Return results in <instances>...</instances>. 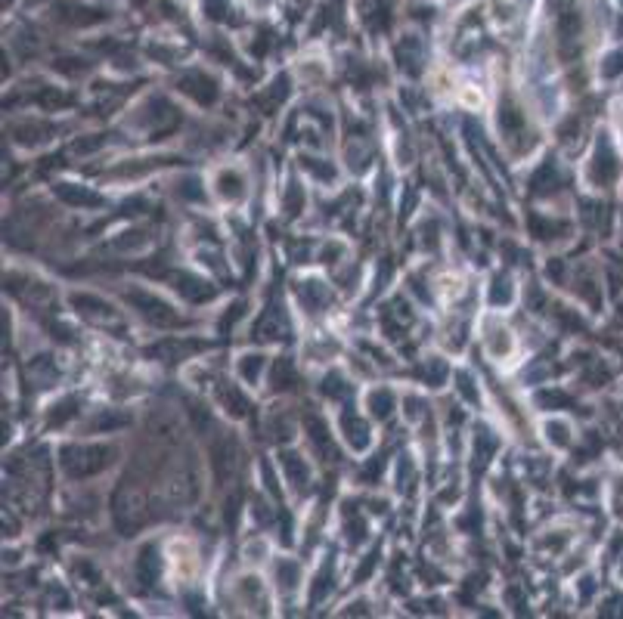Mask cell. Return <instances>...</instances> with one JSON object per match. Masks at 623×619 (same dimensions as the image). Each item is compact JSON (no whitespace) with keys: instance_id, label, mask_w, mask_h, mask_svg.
Returning <instances> with one entry per match:
<instances>
[{"instance_id":"1","label":"cell","mask_w":623,"mask_h":619,"mask_svg":"<svg viewBox=\"0 0 623 619\" xmlns=\"http://www.w3.org/2000/svg\"><path fill=\"white\" fill-rule=\"evenodd\" d=\"M112 462L109 446H65L62 449V468L72 477H90V474L103 471Z\"/></svg>"},{"instance_id":"2","label":"cell","mask_w":623,"mask_h":619,"mask_svg":"<svg viewBox=\"0 0 623 619\" xmlns=\"http://www.w3.org/2000/svg\"><path fill=\"white\" fill-rule=\"evenodd\" d=\"M124 297H127V303H134L136 313H140L146 323L158 325V329H171V325L183 323L174 310H171L168 303H164L162 297H156V294H146V291H127Z\"/></svg>"},{"instance_id":"3","label":"cell","mask_w":623,"mask_h":619,"mask_svg":"<svg viewBox=\"0 0 623 619\" xmlns=\"http://www.w3.org/2000/svg\"><path fill=\"white\" fill-rule=\"evenodd\" d=\"M143 124H146L149 134H164V130H171L177 124V109L168 103V99L152 97L143 109Z\"/></svg>"},{"instance_id":"4","label":"cell","mask_w":623,"mask_h":619,"mask_svg":"<svg viewBox=\"0 0 623 619\" xmlns=\"http://www.w3.org/2000/svg\"><path fill=\"white\" fill-rule=\"evenodd\" d=\"M72 303L78 307L81 316L90 319V323H97V325H115V329H118L115 310H112L106 301H99V297H93V294H75Z\"/></svg>"},{"instance_id":"5","label":"cell","mask_w":623,"mask_h":619,"mask_svg":"<svg viewBox=\"0 0 623 619\" xmlns=\"http://www.w3.org/2000/svg\"><path fill=\"white\" fill-rule=\"evenodd\" d=\"M180 90L189 93V97H193L195 103H201V105H211L217 99V84L208 75H201V71H193V75L183 77Z\"/></svg>"},{"instance_id":"6","label":"cell","mask_w":623,"mask_h":619,"mask_svg":"<svg viewBox=\"0 0 623 619\" xmlns=\"http://www.w3.org/2000/svg\"><path fill=\"white\" fill-rule=\"evenodd\" d=\"M211 458H215V474L217 480H227L230 474H233L236 468V446L233 440H215V446H211Z\"/></svg>"},{"instance_id":"7","label":"cell","mask_w":623,"mask_h":619,"mask_svg":"<svg viewBox=\"0 0 623 619\" xmlns=\"http://www.w3.org/2000/svg\"><path fill=\"white\" fill-rule=\"evenodd\" d=\"M174 288L180 291L183 297H189V301H205V297L215 294V288H211L205 279L193 276V273H174Z\"/></svg>"},{"instance_id":"8","label":"cell","mask_w":623,"mask_h":619,"mask_svg":"<svg viewBox=\"0 0 623 619\" xmlns=\"http://www.w3.org/2000/svg\"><path fill=\"white\" fill-rule=\"evenodd\" d=\"M56 195L62 201H69V205H78V207L103 205V199H99L97 192H90V189H84V186H75V183H56Z\"/></svg>"},{"instance_id":"9","label":"cell","mask_w":623,"mask_h":619,"mask_svg":"<svg viewBox=\"0 0 623 619\" xmlns=\"http://www.w3.org/2000/svg\"><path fill=\"white\" fill-rule=\"evenodd\" d=\"M341 431H344V437H347V443H351L357 452H363L366 446H369V427H366L363 418H357L354 412L341 415Z\"/></svg>"},{"instance_id":"10","label":"cell","mask_w":623,"mask_h":619,"mask_svg":"<svg viewBox=\"0 0 623 619\" xmlns=\"http://www.w3.org/2000/svg\"><path fill=\"white\" fill-rule=\"evenodd\" d=\"M136 579H140V585L149 588L152 582L158 579V551L156 545H146L143 551H140V557H136Z\"/></svg>"},{"instance_id":"11","label":"cell","mask_w":623,"mask_h":619,"mask_svg":"<svg viewBox=\"0 0 623 619\" xmlns=\"http://www.w3.org/2000/svg\"><path fill=\"white\" fill-rule=\"evenodd\" d=\"M280 462H282V468H286V474H289V483H295V490H307V483H310V471H307L304 458L295 455V452H282Z\"/></svg>"},{"instance_id":"12","label":"cell","mask_w":623,"mask_h":619,"mask_svg":"<svg viewBox=\"0 0 623 619\" xmlns=\"http://www.w3.org/2000/svg\"><path fill=\"white\" fill-rule=\"evenodd\" d=\"M614 158H611V152H608V142H598V149H596V155H592V180L596 183H611L614 180Z\"/></svg>"},{"instance_id":"13","label":"cell","mask_w":623,"mask_h":619,"mask_svg":"<svg viewBox=\"0 0 623 619\" xmlns=\"http://www.w3.org/2000/svg\"><path fill=\"white\" fill-rule=\"evenodd\" d=\"M298 294H301V301H304V307L310 310V313H319V310L329 303V288H326L323 282H301V288H298Z\"/></svg>"},{"instance_id":"14","label":"cell","mask_w":623,"mask_h":619,"mask_svg":"<svg viewBox=\"0 0 623 619\" xmlns=\"http://www.w3.org/2000/svg\"><path fill=\"white\" fill-rule=\"evenodd\" d=\"M500 130H502V134H509V136H515V134L524 130V115H521V109L509 97L500 103Z\"/></svg>"},{"instance_id":"15","label":"cell","mask_w":623,"mask_h":619,"mask_svg":"<svg viewBox=\"0 0 623 619\" xmlns=\"http://www.w3.org/2000/svg\"><path fill=\"white\" fill-rule=\"evenodd\" d=\"M496 446H500V440H496L493 431H487V427H480L478 437H474V468H484V464L490 462V455L496 452Z\"/></svg>"},{"instance_id":"16","label":"cell","mask_w":623,"mask_h":619,"mask_svg":"<svg viewBox=\"0 0 623 619\" xmlns=\"http://www.w3.org/2000/svg\"><path fill=\"white\" fill-rule=\"evenodd\" d=\"M286 319L276 313V310H270L264 319L258 323V338L260 341H280V338H286Z\"/></svg>"},{"instance_id":"17","label":"cell","mask_w":623,"mask_h":619,"mask_svg":"<svg viewBox=\"0 0 623 619\" xmlns=\"http://www.w3.org/2000/svg\"><path fill=\"white\" fill-rule=\"evenodd\" d=\"M304 427H307V433H310V440H313V446H317L323 455H332L335 458V449H332V440H329V431H326V425L319 418H313V415H307L304 418Z\"/></svg>"},{"instance_id":"18","label":"cell","mask_w":623,"mask_h":619,"mask_svg":"<svg viewBox=\"0 0 623 619\" xmlns=\"http://www.w3.org/2000/svg\"><path fill=\"white\" fill-rule=\"evenodd\" d=\"M530 189H533L537 195H546V192H552V189H559V170H555V164L546 162L543 168H539L537 174H533Z\"/></svg>"},{"instance_id":"19","label":"cell","mask_w":623,"mask_h":619,"mask_svg":"<svg viewBox=\"0 0 623 619\" xmlns=\"http://www.w3.org/2000/svg\"><path fill=\"white\" fill-rule=\"evenodd\" d=\"M323 394L332 396V400H347V396L354 394V387L347 384V378H344L341 372H329L323 381Z\"/></svg>"},{"instance_id":"20","label":"cell","mask_w":623,"mask_h":619,"mask_svg":"<svg viewBox=\"0 0 623 619\" xmlns=\"http://www.w3.org/2000/svg\"><path fill=\"white\" fill-rule=\"evenodd\" d=\"M221 400H223V406H227V412L236 415V418H245L248 415V403L236 387H221Z\"/></svg>"},{"instance_id":"21","label":"cell","mask_w":623,"mask_h":619,"mask_svg":"<svg viewBox=\"0 0 623 619\" xmlns=\"http://www.w3.org/2000/svg\"><path fill=\"white\" fill-rule=\"evenodd\" d=\"M195 344H180V341H168V344H158V347H152V353L162 356L164 362H174V359H183L186 353H193Z\"/></svg>"},{"instance_id":"22","label":"cell","mask_w":623,"mask_h":619,"mask_svg":"<svg viewBox=\"0 0 623 619\" xmlns=\"http://www.w3.org/2000/svg\"><path fill=\"white\" fill-rule=\"evenodd\" d=\"M217 192H221L223 199H239L242 195V177L236 174V170H223V174L217 177Z\"/></svg>"},{"instance_id":"23","label":"cell","mask_w":623,"mask_h":619,"mask_svg":"<svg viewBox=\"0 0 623 619\" xmlns=\"http://www.w3.org/2000/svg\"><path fill=\"white\" fill-rule=\"evenodd\" d=\"M391 409H394V396H391L388 390H372L369 394V412L376 415V418H388Z\"/></svg>"},{"instance_id":"24","label":"cell","mask_w":623,"mask_h":619,"mask_svg":"<svg viewBox=\"0 0 623 619\" xmlns=\"http://www.w3.org/2000/svg\"><path fill=\"white\" fill-rule=\"evenodd\" d=\"M13 134H16V140L25 142V146H38V142L47 140V136H40V134H50V127H40V124H19Z\"/></svg>"},{"instance_id":"25","label":"cell","mask_w":623,"mask_h":619,"mask_svg":"<svg viewBox=\"0 0 623 619\" xmlns=\"http://www.w3.org/2000/svg\"><path fill=\"white\" fill-rule=\"evenodd\" d=\"M512 282H509V276H496L493 279V285H490V303L493 307H502V303H509L512 301Z\"/></svg>"},{"instance_id":"26","label":"cell","mask_w":623,"mask_h":619,"mask_svg":"<svg viewBox=\"0 0 623 619\" xmlns=\"http://www.w3.org/2000/svg\"><path fill=\"white\" fill-rule=\"evenodd\" d=\"M260 368H264V356H260V353H248V356H242V359H239V372H242V378H245L248 384L258 381Z\"/></svg>"},{"instance_id":"27","label":"cell","mask_w":623,"mask_h":619,"mask_svg":"<svg viewBox=\"0 0 623 619\" xmlns=\"http://www.w3.org/2000/svg\"><path fill=\"white\" fill-rule=\"evenodd\" d=\"M273 387L276 390H289V387H295V368L289 359H280L276 362V372H273Z\"/></svg>"},{"instance_id":"28","label":"cell","mask_w":623,"mask_h":619,"mask_svg":"<svg viewBox=\"0 0 623 619\" xmlns=\"http://www.w3.org/2000/svg\"><path fill=\"white\" fill-rule=\"evenodd\" d=\"M530 229L537 239H555V232H565V223H552V220H543L533 214L530 217Z\"/></svg>"},{"instance_id":"29","label":"cell","mask_w":623,"mask_h":619,"mask_svg":"<svg viewBox=\"0 0 623 619\" xmlns=\"http://www.w3.org/2000/svg\"><path fill=\"white\" fill-rule=\"evenodd\" d=\"M447 372H450V368H447V362H443V359H428V366L422 368V378L428 381L431 387H441L443 381H447Z\"/></svg>"},{"instance_id":"30","label":"cell","mask_w":623,"mask_h":619,"mask_svg":"<svg viewBox=\"0 0 623 619\" xmlns=\"http://www.w3.org/2000/svg\"><path fill=\"white\" fill-rule=\"evenodd\" d=\"M177 195L186 201H201L205 199V189H201V183L195 180V177H183L180 183H177Z\"/></svg>"},{"instance_id":"31","label":"cell","mask_w":623,"mask_h":619,"mask_svg":"<svg viewBox=\"0 0 623 619\" xmlns=\"http://www.w3.org/2000/svg\"><path fill=\"white\" fill-rule=\"evenodd\" d=\"M276 579H280V585L286 588H295V582H298V564L295 561H280L276 564Z\"/></svg>"},{"instance_id":"32","label":"cell","mask_w":623,"mask_h":619,"mask_svg":"<svg viewBox=\"0 0 623 619\" xmlns=\"http://www.w3.org/2000/svg\"><path fill=\"white\" fill-rule=\"evenodd\" d=\"M567 396L561 394V390H539L537 394V406H543V409H559V406H567Z\"/></svg>"},{"instance_id":"33","label":"cell","mask_w":623,"mask_h":619,"mask_svg":"<svg viewBox=\"0 0 623 619\" xmlns=\"http://www.w3.org/2000/svg\"><path fill=\"white\" fill-rule=\"evenodd\" d=\"M32 375L40 381V387H44L47 381H53V378H56V368H53L50 362H47V356H40V359H34V362H32Z\"/></svg>"},{"instance_id":"34","label":"cell","mask_w":623,"mask_h":619,"mask_svg":"<svg viewBox=\"0 0 623 619\" xmlns=\"http://www.w3.org/2000/svg\"><path fill=\"white\" fill-rule=\"evenodd\" d=\"M301 207H304V192H301L298 183H292V186H289V192H286V211H289V217H295Z\"/></svg>"},{"instance_id":"35","label":"cell","mask_w":623,"mask_h":619,"mask_svg":"<svg viewBox=\"0 0 623 619\" xmlns=\"http://www.w3.org/2000/svg\"><path fill=\"white\" fill-rule=\"evenodd\" d=\"M546 437H549V443H555V446H567V425L549 421V425H546Z\"/></svg>"},{"instance_id":"36","label":"cell","mask_w":623,"mask_h":619,"mask_svg":"<svg viewBox=\"0 0 623 619\" xmlns=\"http://www.w3.org/2000/svg\"><path fill=\"white\" fill-rule=\"evenodd\" d=\"M456 387H459V394L465 396L468 403H478V387H474V381L468 378L465 372H459V375H456Z\"/></svg>"},{"instance_id":"37","label":"cell","mask_w":623,"mask_h":619,"mask_svg":"<svg viewBox=\"0 0 623 619\" xmlns=\"http://www.w3.org/2000/svg\"><path fill=\"white\" fill-rule=\"evenodd\" d=\"M326 592H332V573L329 570H323V573L317 576V585H313V594H310L313 604H319V601L326 598Z\"/></svg>"},{"instance_id":"38","label":"cell","mask_w":623,"mask_h":619,"mask_svg":"<svg viewBox=\"0 0 623 619\" xmlns=\"http://www.w3.org/2000/svg\"><path fill=\"white\" fill-rule=\"evenodd\" d=\"M121 425H127V418H124V415H99V418L93 421V427H97V431H112V427H121Z\"/></svg>"},{"instance_id":"39","label":"cell","mask_w":623,"mask_h":619,"mask_svg":"<svg viewBox=\"0 0 623 619\" xmlns=\"http://www.w3.org/2000/svg\"><path fill=\"white\" fill-rule=\"evenodd\" d=\"M397 480H400V483H397V490H400V492H409V490H413V464H409V462H400V474H397Z\"/></svg>"},{"instance_id":"40","label":"cell","mask_w":623,"mask_h":619,"mask_svg":"<svg viewBox=\"0 0 623 619\" xmlns=\"http://www.w3.org/2000/svg\"><path fill=\"white\" fill-rule=\"evenodd\" d=\"M304 164L313 170V174L323 177V180H332V177H335V168H332V164H319V158H304Z\"/></svg>"},{"instance_id":"41","label":"cell","mask_w":623,"mask_h":619,"mask_svg":"<svg viewBox=\"0 0 623 619\" xmlns=\"http://www.w3.org/2000/svg\"><path fill=\"white\" fill-rule=\"evenodd\" d=\"M72 415H75V400H65V403H59V406H56V412H53L50 421L62 425V421H65V418H72Z\"/></svg>"},{"instance_id":"42","label":"cell","mask_w":623,"mask_h":619,"mask_svg":"<svg viewBox=\"0 0 623 619\" xmlns=\"http://www.w3.org/2000/svg\"><path fill=\"white\" fill-rule=\"evenodd\" d=\"M620 68H623V53H614V56H608V62L602 65V75L604 77H614Z\"/></svg>"},{"instance_id":"43","label":"cell","mask_w":623,"mask_h":619,"mask_svg":"<svg viewBox=\"0 0 623 619\" xmlns=\"http://www.w3.org/2000/svg\"><path fill=\"white\" fill-rule=\"evenodd\" d=\"M103 146V136H97V140H84V142H75L72 146V152H78V155H84V152H93V149H99Z\"/></svg>"},{"instance_id":"44","label":"cell","mask_w":623,"mask_h":619,"mask_svg":"<svg viewBox=\"0 0 623 619\" xmlns=\"http://www.w3.org/2000/svg\"><path fill=\"white\" fill-rule=\"evenodd\" d=\"M493 353L496 356H502V353H509V338H506V331H493Z\"/></svg>"},{"instance_id":"45","label":"cell","mask_w":623,"mask_h":619,"mask_svg":"<svg viewBox=\"0 0 623 619\" xmlns=\"http://www.w3.org/2000/svg\"><path fill=\"white\" fill-rule=\"evenodd\" d=\"M376 564H378V551H372V555H369V557H366V564H363V567H360L357 579H366V576H369V573H372V567H376Z\"/></svg>"},{"instance_id":"46","label":"cell","mask_w":623,"mask_h":619,"mask_svg":"<svg viewBox=\"0 0 623 619\" xmlns=\"http://www.w3.org/2000/svg\"><path fill=\"white\" fill-rule=\"evenodd\" d=\"M406 406H409V415H413V418L422 415V403H419V400H406Z\"/></svg>"}]
</instances>
